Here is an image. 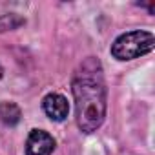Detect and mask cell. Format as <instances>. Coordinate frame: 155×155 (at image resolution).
<instances>
[{"mask_svg":"<svg viewBox=\"0 0 155 155\" xmlns=\"http://www.w3.org/2000/svg\"><path fill=\"white\" fill-rule=\"evenodd\" d=\"M71 93L75 101V120L82 133L97 131L106 119L108 90L104 82L102 64L95 57H88L71 81Z\"/></svg>","mask_w":155,"mask_h":155,"instance_id":"1","label":"cell"},{"mask_svg":"<svg viewBox=\"0 0 155 155\" xmlns=\"http://www.w3.org/2000/svg\"><path fill=\"white\" fill-rule=\"evenodd\" d=\"M155 48V37L151 31H144V29H135V31H128L119 35L111 48L110 53L113 58L126 62V60H133L139 57H144L148 53H151Z\"/></svg>","mask_w":155,"mask_h":155,"instance_id":"2","label":"cell"},{"mask_svg":"<svg viewBox=\"0 0 155 155\" xmlns=\"http://www.w3.org/2000/svg\"><path fill=\"white\" fill-rule=\"evenodd\" d=\"M55 139L44 130H31L26 140V155H51L55 151Z\"/></svg>","mask_w":155,"mask_h":155,"instance_id":"3","label":"cell"},{"mask_svg":"<svg viewBox=\"0 0 155 155\" xmlns=\"http://www.w3.org/2000/svg\"><path fill=\"white\" fill-rule=\"evenodd\" d=\"M42 110L48 115V119L55 120V122H62L68 119L69 113V104L68 99L60 93H48L42 99Z\"/></svg>","mask_w":155,"mask_h":155,"instance_id":"4","label":"cell"},{"mask_svg":"<svg viewBox=\"0 0 155 155\" xmlns=\"http://www.w3.org/2000/svg\"><path fill=\"white\" fill-rule=\"evenodd\" d=\"M22 119V110L18 104L11 101H2L0 102V122H4L6 126H17Z\"/></svg>","mask_w":155,"mask_h":155,"instance_id":"5","label":"cell"},{"mask_svg":"<svg viewBox=\"0 0 155 155\" xmlns=\"http://www.w3.org/2000/svg\"><path fill=\"white\" fill-rule=\"evenodd\" d=\"M26 24V18L17 15V13H6V15H0V33H6V31H13L20 26Z\"/></svg>","mask_w":155,"mask_h":155,"instance_id":"6","label":"cell"},{"mask_svg":"<svg viewBox=\"0 0 155 155\" xmlns=\"http://www.w3.org/2000/svg\"><path fill=\"white\" fill-rule=\"evenodd\" d=\"M2 75H4V69H2V68H0V79H2Z\"/></svg>","mask_w":155,"mask_h":155,"instance_id":"7","label":"cell"}]
</instances>
